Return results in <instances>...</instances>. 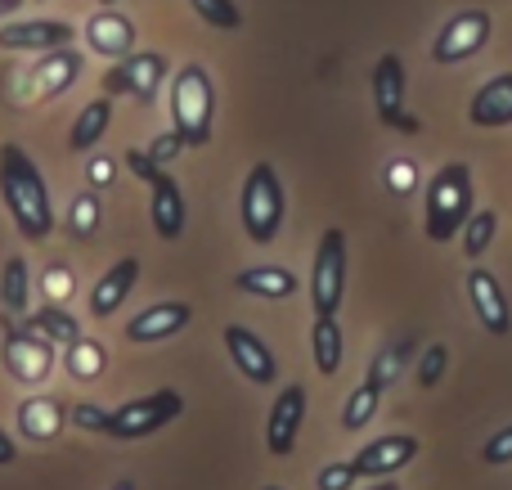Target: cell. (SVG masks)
<instances>
[{
	"label": "cell",
	"instance_id": "obj_2",
	"mask_svg": "<svg viewBox=\"0 0 512 490\" xmlns=\"http://www.w3.org/2000/svg\"><path fill=\"white\" fill-rule=\"evenodd\" d=\"M212 113H216L212 72L203 63H185L171 77V131H180V140L189 149H203L212 140Z\"/></svg>",
	"mask_w": 512,
	"mask_h": 490
},
{
	"label": "cell",
	"instance_id": "obj_27",
	"mask_svg": "<svg viewBox=\"0 0 512 490\" xmlns=\"http://www.w3.org/2000/svg\"><path fill=\"white\" fill-rule=\"evenodd\" d=\"M99 221H104V198H99L95 185H86L81 194H72L68 203V221H63V230L72 234V239H90V234L99 230Z\"/></svg>",
	"mask_w": 512,
	"mask_h": 490
},
{
	"label": "cell",
	"instance_id": "obj_8",
	"mask_svg": "<svg viewBox=\"0 0 512 490\" xmlns=\"http://www.w3.org/2000/svg\"><path fill=\"white\" fill-rule=\"evenodd\" d=\"M346 293V234L342 230H324L315 248V266H310V302L315 315H337Z\"/></svg>",
	"mask_w": 512,
	"mask_h": 490
},
{
	"label": "cell",
	"instance_id": "obj_37",
	"mask_svg": "<svg viewBox=\"0 0 512 490\" xmlns=\"http://www.w3.org/2000/svg\"><path fill=\"white\" fill-rule=\"evenodd\" d=\"M185 149H189V144L180 140V131H167V135H158V140L149 144V158L158 162V167H171L176 158H185Z\"/></svg>",
	"mask_w": 512,
	"mask_h": 490
},
{
	"label": "cell",
	"instance_id": "obj_32",
	"mask_svg": "<svg viewBox=\"0 0 512 490\" xmlns=\"http://www.w3.org/2000/svg\"><path fill=\"white\" fill-rule=\"evenodd\" d=\"M378 396H382V387H373L369 378H364V383L355 387V392L346 396V405H342V428L360 432L364 423H373V414H378Z\"/></svg>",
	"mask_w": 512,
	"mask_h": 490
},
{
	"label": "cell",
	"instance_id": "obj_42",
	"mask_svg": "<svg viewBox=\"0 0 512 490\" xmlns=\"http://www.w3.org/2000/svg\"><path fill=\"white\" fill-rule=\"evenodd\" d=\"M113 176H117L113 158H90V185H95V189H104Z\"/></svg>",
	"mask_w": 512,
	"mask_h": 490
},
{
	"label": "cell",
	"instance_id": "obj_3",
	"mask_svg": "<svg viewBox=\"0 0 512 490\" xmlns=\"http://www.w3.org/2000/svg\"><path fill=\"white\" fill-rule=\"evenodd\" d=\"M468 216H472V167L468 162H445L427 180V216H423L427 239L450 243Z\"/></svg>",
	"mask_w": 512,
	"mask_h": 490
},
{
	"label": "cell",
	"instance_id": "obj_11",
	"mask_svg": "<svg viewBox=\"0 0 512 490\" xmlns=\"http://www.w3.org/2000/svg\"><path fill=\"white\" fill-rule=\"evenodd\" d=\"M414 459H418V437H409V432H391V437L369 441V446L351 459V468H355L360 482H378V477H391V473H400V468H409Z\"/></svg>",
	"mask_w": 512,
	"mask_h": 490
},
{
	"label": "cell",
	"instance_id": "obj_10",
	"mask_svg": "<svg viewBox=\"0 0 512 490\" xmlns=\"http://www.w3.org/2000/svg\"><path fill=\"white\" fill-rule=\"evenodd\" d=\"M405 81H409V72H405V59H400V54H382V59L373 63V108H378L382 126L414 135L418 117L405 113Z\"/></svg>",
	"mask_w": 512,
	"mask_h": 490
},
{
	"label": "cell",
	"instance_id": "obj_15",
	"mask_svg": "<svg viewBox=\"0 0 512 490\" xmlns=\"http://www.w3.org/2000/svg\"><path fill=\"white\" fill-rule=\"evenodd\" d=\"M72 23H59V18H18V23L0 27V50L14 54H45L59 50V45H72Z\"/></svg>",
	"mask_w": 512,
	"mask_h": 490
},
{
	"label": "cell",
	"instance_id": "obj_43",
	"mask_svg": "<svg viewBox=\"0 0 512 490\" xmlns=\"http://www.w3.org/2000/svg\"><path fill=\"white\" fill-rule=\"evenodd\" d=\"M14 459H18V446L5 437V432H0V468H5V464H14Z\"/></svg>",
	"mask_w": 512,
	"mask_h": 490
},
{
	"label": "cell",
	"instance_id": "obj_14",
	"mask_svg": "<svg viewBox=\"0 0 512 490\" xmlns=\"http://www.w3.org/2000/svg\"><path fill=\"white\" fill-rule=\"evenodd\" d=\"M225 351H230L234 369H239L248 383L256 387H270L274 378H279V360H274V351L265 347L261 338H256L252 329H243V324H225Z\"/></svg>",
	"mask_w": 512,
	"mask_h": 490
},
{
	"label": "cell",
	"instance_id": "obj_39",
	"mask_svg": "<svg viewBox=\"0 0 512 490\" xmlns=\"http://www.w3.org/2000/svg\"><path fill=\"white\" fill-rule=\"evenodd\" d=\"M481 459H486V464H512V423L504 432H495V437L486 441V446H481Z\"/></svg>",
	"mask_w": 512,
	"mask_h": 490
},
{
	"label": "cell",
	"instance_id": "obj_28",
	"mask_svg": "<svg viewBox=\"0 0 512 490\" xmlns=\"http://www.w3.org/2000/svg\"><path fill=\"white\" fill-rule=\"evenodd\" d=\"M27 329H36L41 338H50L54 347H68V342H77L81 338V320L77 315H68L59 302H50V306H41V311L27 320Z\"/></svg>",
	"mask_w": 512,
	"mask_h": 490
},
{
	"label": "cell",
	"instance_id": "obj_18",
	"mask_svg": "<svg viewBox=\"0 0 512 490\" xmlns=\"http://www.w3.org/2000/svg\"><path fill=\"white\" fill-rule=\"evenodd\" d=\"M149 221L158 230V239H180L185 234V221H189V207H185V194L180 185L162 171L158 180H149Z\"/></svg>",
	"mask_w": 512,
	"mask_h": 490
},
{
	"label": "cell",
	"instance_id": "obj_6",
	"mask_svg": "<svg viewBox=\"0 0 512 490\" xmlns=\"http://www.w3.org/2000/svg\"><path fill=\"white\" fill-rule=\"evenodd\" d=\"M162 81H167V54L158 50H131L126 59H113V68L104 72V95L117 99H135V104H153L162 90Z\"/></svg>",
	"mask_w": 512,
	"mask_h": 490
},
{
	"label": "cell",
	"instance_id": "obj_12",
	"mask_svg": "<svg viewBox=\"0 0 512 490\" xmlns=\"http://www.w3.org/2000/svg\"><path fill=\"white\" fill-rule=\"evenodd\" d=\"M306 387L292 383L279 392V401H274L270 410V423H265V450H270L274 459H288L292 450H297V437H301V419H306Z\"/></svg>",
	"mask_w": 512,
	"mask_h": 490
},
{
	"label": "cell",
	"instance_id": "obj_41",
	"mask_svg": "<svg viewBox=\"0 0 512 490\" xmlns=\"http://www.w3.org/2000/svg\"><path fill=\"white\" fill-rule=\"evenodd\" d=\"M126 167H131L135 176L144 180V185L162 176V167H158V162H153V158H149V153H144V149H126Z\"/></svg>",
	"mask_w": 512,
	"mask_h": 490
},
{
	"label": "cell",
	"instance_id": "obj_48",
	"mask_svg": "<svg viewBox=\"0 0 512 490\" xmlns=\"http://www.w3.org/2000/svg\"><path fill=\"white\" fill-rule=\"evenodd\" d=\"M261 490H283V486H261Z\"/></svg>",
	"mask_w": 512,
	"mask_h": 490
},
{
	"label": "cell",
	"instance_id": "obj_19",
	"mask_svg": "<svg viewBox=\"0 0 512 490\" xmlns=\"http://www.w3.org/2000/svg\"><path fill=\"white\" fill-rule=\"evenodd\" d=\"M81 68H86V59H81V50H72V45L45 50L41 63L32 68V90H36L41 99H59L68 86H77Z\"/></svg>",
	"mask_w": 512,
	"mask_h": 490
},
{
	"label": "cell",
	"instance_id": "obj_24",
	"mask_svg": "<svg viewBox=\"0 0 512 490\" xmlns=\"http://www.w3.org/2000/svg\"><path fill=\"white\" fill-rule=\"evenodd\" d=\"M310 356H315V369L324 378H333L337 369H342L346 338H342V324H337V315H315V329H310Z\"/></svg>",
	"mask_w": 512,
	"mask_h": 490
},
{
	"label": "cell",
	"instance_id": "obj_17",
	"mask_svg": "<svg viewBox=\"0 0 512 490\" xmlns=\"http://www.w3.org/2000/svg\"><path fill=\"white\" fill-rule=\"evenodd\" d=\"M189 320H194V306L189 302H153L126 324V338L131 342H167V338H176Z\"/></svg>",
	"mask_w": 512,
	"mask_h": 490
},
{
	"label": "cell",
	"instance_id": "obj_30",
	"mask_svg": "<svg viewBox=\"0 0 512 490\" xmlns=\"http://www.w3.org/2000/svg\"><path fill=\"white\" fill-rule=\"evenodd\" d=\"M414 351H418V342L414 338H400V342H391V347H382L378 356H373V365H369V383L373 387H391L400 378V369L414 360Z\"/></svg>",
	"mask_w": 512,
	"mask_h": 490
},
{
	"label": "cell",
	"instance_id": "obj_47",
	"mask_svg": "<svg viewBox=\"0 0 512 490\" xmlns=\"http://www.w3.org/2000/svg\"><path fill=\"white\" fill-rule=\"evenodd\" d=\"M99 5H117V0H99Z\"/></svg>",
	"mask_w": 512,
	"mask_h": 490
},
{
	"label": "cell",
	"instance_id": "obj_45",
	"mask_svg": "<svg viewBox=\"0 0 512 490\" xmlns=\"http://www.w3.org/2000/svg\"><path fill=\"white\" fill-rule=\"evenodd\" d=\"M369 490H400L396 482H378V486H369Z\"/></svg>",
	"mask_w": 512,
	"mask_h": 490
},
{
	"label": "cell",
	"instance_id": "obj_1",
	"mask_svg": "<svg viewBox=\"0 0 512 490\" xmlns=\"http://www.w3.org/2000/svg\"><path fill=\"white\" fill-rule=\"evenodd\" d=\"M0 198L14 216V230L27 243H45L54 234L50 185H45L41 167L27 158L23 144H0Z\"/></svg>",
	"mask_w": 512,
	"mask_h": 490
},
{
	"label": "cell",
	"instance_id": "obj_5",
	"mask_svg": "<svg viewBox=\"0 0 512 490\" xmlns=\"http://www.w3.org/2000/svg\"><path fill=\"white\" fill-rule=\"evenodd\" d=\"M180 414H185V396L171 392V387H162V392H149V396H140V401L117 405L113 419H108V437L113 441L153 437V432H162L167 423H176Z\"/></svg>",
	"mask_w": 512,
	"mask_h": 490
},
{
	"label": "cell",
	"instance_id": "obj_9",
	"mask_svg": "<svg viewBox=\"0 0 512 490\" xmlns=\"http://www.w3.org/2000/svg\"><path fill=\"white\" fill-rule=\"evenodd\" d=\"M490 32H495V23H490L486 9H459V14H450V18H445V27L436 32L432 59L436 63H463V59H472V54L486 50Z\"/></svg>",
	"mask_w": 512,
	"mask_h": 490
},
{
	"label": "cell",
	"instance_id": "obj_29",
	"mask_svg": "<svg viewBox=\"0 0 512 490\" xmlns=\"http://www.w3.org/2000/svg\"><path fill=\"white\" fill-rule=\"evenodd\" d=\"M0 302L14 315H23L27 302H32V270H27L23 257H9L5 270H0Z\"/></svg>",
	"mask_w": 512,
	"mask_h": 490
},
{
	"label": "cell",
	"instance_id": "obj_23",
	"mask_svg": "<svg viewBox=\"0 0 512 490\" xmlns=\"http://www.w3.org/2000/svg\"><path fill=\"white\" fill-rule=\"evenodd\" d=\"M234 288L248 297H261V302H288V297H297L301 284L288 266H248L234 275Z\"/></svg>",
	"mask_w": 512,
	"mask_h": 490
},
{
	"label": "cell",
	"instance_id": "obj_7",
	"mask_svg": "<svg viewBox=\"0 0 512 490\" xmlns=\"http://www.w3.org/2000/svg\"><path fill=\"white\" fill-rule=\"evenodd\" d=\"M5 374L23 387H41L45 378L54 374V360H59V347L50 338H41L36 329H5Z\"/></svg>",
	"mask_w": 512,
	"mask_h": 490
},
{
	"label": "cell",
	"instance_id": "obj_20",
	"mask_svg": "<svg viewBox=\"0 0 512 490\" xmlns=\"http://www.w3.org/2000/svg\"><path fill=\"white\" fill-rule=\"evenodd\" d=\"M63 428H68V410L54 396H27L18 405V432L27 441H36V446H54L63 437Z\"/></svg>",
	"mask_w": 512,
	"mask_h": 490
},
{
	"label": "cell",
	"instance_id": "obj_26",
	"mask_svg": "<svg viewBox=\"0 0 512 490\" xmlns=\"http://www.w3.org/2000/svg\"><path fill=\"white\" fill-rule=\"evenodd\" d=\"M63 369H68L77 383H95V378L108 369V347L81 333V338L68 342V351H63Z\"/></svg>",
	"mask_w": 512,
	"mask_h": 490
},
{
	"label": "cell",
	"instance_id": "obj_31",
	"mask_svg": "<svg viewBox=\"0 0 512 490\" xmlns=\"http://www.w3.org/2000/svg\"><path fill=\"white\" fill-rule=\"evenodd\" d=\"M495 230H499V216L490 212V207H481V212H472L468 221H463V230H459V239H463V257L468 261H477L481 252L495 243Z\"/></svg>",
	"mask_w": 512,
	"mask_h": 490
},
{
	"label": "cell",
	"instance_id": "obj_44",
	"mask_svg": "<svg viewBox=\"0 0 512 490\" xmlns=\"http://www.w3.org/2000/svg\"><path fill=\"white\" fill-rule=\"evenodd\" d=\"M18 9H23V0H0V18H5V14H18Z\"/></svg>",
	"mask_w": 512,
	"mask_h": 490
},
{
	"label": "cell",
	"instance_id": "obj_36",
	"mask_svg": "<svg viewBox=\"0 0 512 490\" xmlns=\"http://www.w3.org/2000/svg\"><path fill=\"white\" fill-rule=\"evenodd\" d=\"M108 419H113V410H104L95 401H81L77 410H68V423H77L81 432H108Z\"/></svg>",
	"mask_w": 512,
	"mask_h": 490
},
{
	"label": "cell",
	"instance_id": "obj_25",
	"mask_svg": "<svg viewBox=\"0 0 512 490\" xmlns=\"http://www.w3.org/2000/svg\"><path fill=\"white\" fill-rule=\"evenodd\" d=\"M108 122H113V99H90L86 108L77 113V122H72V135H68V149L72 153H90L99 140H104Z\"/></svg>",
	"mask_w": 512,
	"mask_h": 490
},
{
	"label": "cell",
	"instance_id": "obj_22",
	"mask_svg": "<svg viewBox=\"0 0 512 490\" xmlns=\"http://www.w3.org/2000/svg\"><path fill=\"white\" fill-rule=\"evenodd\" d=\"M135 279H140V261H135V257H122L113 270H104V275H99V284L90 288V315H95V320H108V315H113L117 306L131 297Z\"/></svg>",
	"mask_w": 512,
	"mask_h": 490
},
{
	"label": "cell",
	"instance_id": "obj_4",
	"mask_svg": "<svg viewBox=\"0 0 512 490\" xmlns=\"http://www.w3.org/2000/svg\"><path fill=\"white\" fill-rule=\"evenodd\" d=\"M283 185H279V171L270 162H256L243 180V194H239V216H243V230H248L252 243H274L283 225Z\"/></svg>",
	"mask_w": 512,
	"mask_h": 490
},
{
	"label": "cell",
	"instance_id": "obj_40",
	"mask_svg": "<svg viewBox=\"0 0 512 490\" xmlns=\"http://www.w3.org/2000/svg\"><path fill=\"white\" fill-rule=\"evenodd\" d=\"M41 288L54 297V302H63V297L72 293V275H68V266H50V270H45V275H41Z\"/></svg>",
	"mask_w": 512,
	"mask_h": 490
},
{
	"label": "cell",
	"instance_id": "obj_46",
	"mask_svg": "<svg viewBox=\"0 0 512 490\" xmlns=\"http://www.w3.org/2000/svg\"><path fill=\"white\" fill-rule=\"evenodd\" d=\"M113 490H135L131 482H113Z\"/></svg>",
	"mask_w": 512,
	"mask_h": 490
},
{
	"label": "cell",
	"instance_id": "obj_35",
	"mask_svg": "<svg viewBox=\"0 0 512 490\" xmlns=\"http://www.w3.org/2000/svg\"><path fill=\"white\" fill-rule=\"evenodd\" d=\"M445 365H450V351L441 342L423 347V360H418V387H436L445 378Z\"/></svg>",
	"mask_w": 512,
	"mask_h": 490
},
{
	"label": "cell",
	"instance_id": "obj_16",
	"mask_svg": "<svg viewBox=\"0 0 512 490\" xmlns=\"http://www.w3.org/2000/svg\"><path fill=\"white\" fill-rule=\"evenodd\" d=\"M86 50L104 54V59H126L135 50V23L117 14L113 5H99V14L86 18Z\"/></svg>",
	"mask_w": 512,
	"mask_h": 490
},
{
	"label": "cell",
	"instance_id": "obj_21",
	"mask_svg": "<svg viewBox=\"0 0 512 490\" xmlns=\"http://www.w3.org/2000/svg\"><path fill=\"white\" fill-rule=\"evenodd\" d=\"M468 122L481 131H495V126H512V72H499L486 86L472 95L468 104Z\"/></svg>",
	"mask_w": 512,
	"mask_h": 490
},
{
	"label": "cell",
	"instance_id": "obj_34",
	"mask_svg": "<svg viewBox=\"0 0 512 490\" xmlns=\"http://www.w3.org/2000/svg\"><path fill=\"white\" fill-rule=\"evenodd\" d=\"M382 185H387V194H396V198L414 194V189H418V167H414V158H391L387 171H382Z\"/></svg>",
	"mask_w": 512,
	"mask_h": 490
},
{
	"label": "cell",
	"instance_id": "obj_38",
	"mask_svg": "<svg viewBox=\"0 0 512 490\" xmlns=\"http://www.w3.org/2000/svg\"><path fill=\"white\" fill-rule=\"evenodd\" d=\"M355 482H360V477H355L351 464H324L319 468V477H315L319 490H351Z\"/></svg>",
	"mask_w": 512,
	"mask_h": 490
},
{
	"label": "cell",
	"instance_id": "obj_13",
	"mask_svg": "<svg viewBox=\"0 0 512 490\" xmlns=\"http://www.w3.org/2000/svg\"><path fill=\"white\" fill-rule=\"evenodd\" d=\"M468 297H472V315L481 320V329H486L490 338H508L512 333V306L504 297V284H499L486 266L468 270Z\"/></svg>",
	"mask_w": 512,
	"mask_h": 490
},
{
	"label": "cell",
	"instance_id": "obj_33",
	"mask_svg": "<svg viewBox=\"0 0 512 490\" xmlns=\"http://www.w3.org/2000/svg\"><path fill=\"white\" fill-rule=\"evenodd\" d=\"M194 5V14L203 18L207 27H221V32H234V27H243V14L234 0H189Z\"/></svg>",
	"mask_w": 512,
	"mask_h": 490
}]
</instances>
